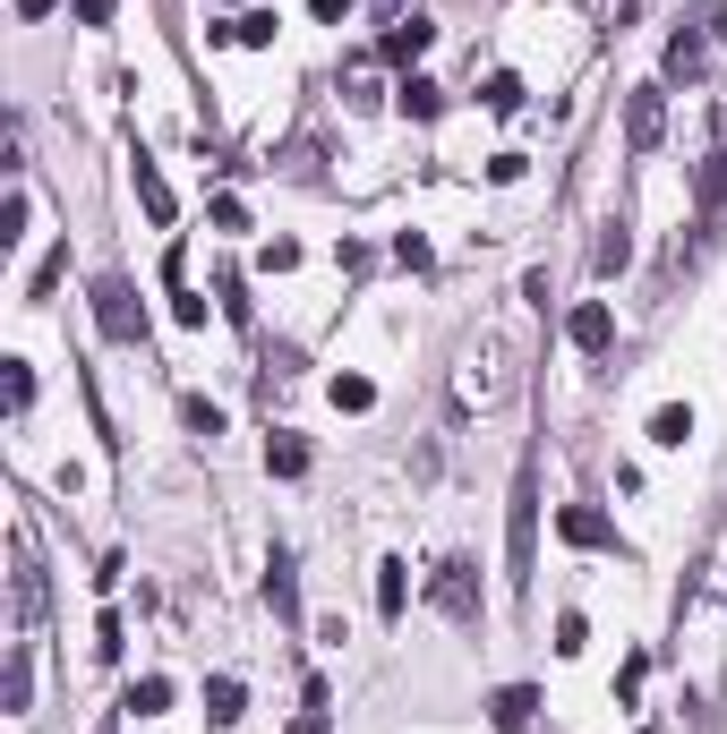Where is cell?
Returning a JSON list of instances; mask_svg holds the SVG:
<instances>
[{
	"label": "cell",
	"mask_w": 727,
	"mask_h": 734,
	"mask_svg": "<svg viewBox=\"0 0 727 734\" xmlns=\"http://www.w3.org/2000/svg\"><path fill=\"white\" fill-rule=\"evenodd\" d=\"M530 564H539V470H514V512H505V573L514 589H530Z\"/></svg>",
	"instance_id": "cell-1"
},
{
	"label": "cell",
	"mask_w": 727,
	"mask_h": 734,
	"mask_svg": "<svg viewBox=\"0 0 727 734\" xmlns=\"http://www.w3.org/2000/svg\"><path fill=\"white\" fill-rule=\"evenodd\" d=\"M710 26H719V9L702 0V9H694V26H676V34H667V77H685V86H702V77H710Z\"/></svg>",
	"instance_id": "cell-2"
},
{
	"label": "cell",
	"mask_w": 727,
	"mask_h": 734,
	"mask_svg": "<svg viewBox=\"0 0 727 734\" xmlns=\"http://www.w3.org/2000/svg\"><path fill=\"white\" fill-rule=\"evenodd\" d=\"M95 325H103V342H146V308H137V290L120 274L95 283Z\"/></svg>",
	"instance_id": "cell-3"
},
{
	"label": "cell",
	"mask_w": 727,
	"mask_h": 734,
	"mask_svg": "<svg viewBox=\"0 0 727 734\" xmlns=\"http://www.w3.org/2000/svg\"><path fill=\"white\" fill-rule=\"evenodd\" d=\"M429 598H436V615H454V624H480V573H471L463 555H445V564H436Z\"/></svg>",
	"instance_id": "cell-4"
},
{
	"label": "cell",
	"mask_w": 727,
	"mask_h": 734,
	"mask_svg": "<svg viewBox=\"0 0 727 734\" xmlns=\"http://www.w3.org/2000/svg\"><path fill=\"white\" fill-rule=\"evenodd\" d=\"M660 137H667V95L660 86H633L625 95V146L633 155H660Z\"/></svg>",
	"instance_id": "cell-5"
},
{
	"label": "cell",
	"mask_w": 727,
	"mask_h": 734,
	"mask_svg": "<svg viewBox=\"0 0 727 734\" xmlns=\"http://www.w3.org/2000/svg\"><path fill=\"white\" fill-rule=\"evenodd\" d=\"M565 333H573V351H617V308H608V299H582V308H573V317H565Z\"/></svg>",
	"instance_id": "cell-6"
},
{
	"label": "cell",
	"mask_w": 727,
	"mask_h": 734,
	"mask_svg": "<svg viewBox=\"0 0 727 734\" xmlns=\"http://www.w3.org/2000/svg\"><path fill=\"white\" fill-rule=\"evenodd\" d=\"M265 607L283 615V624H299V573H292V546H274V555H265Z\"/></svg>",
	"instance_id": "cell-7"
},
{
	"label": "cell",
	"mask_w": 727,
	"mask_h": 734,
	"mask_svg": "<svg viewBox=\"0 0 727 734\" xmlns=\"http://www.w3.org/2000/svg\"><path fill=\"white\" fill-rule=\"evenodd\" d=\"M429 43H436V26H429V18H394V26H386V43H377V61L411 68L420 52H429Z\"/></svg>",
	"instance_id": "cell-8"
},
{
	"label": "cell",
	"mask_w": 727,
	"mask_h": 734,
	"mask_svg": "<svg viewBox=\"0 0 727 734\" xmlns=\"http://www.w3.org/2000/svg\"><path fill=\"white\" fill-rule=\"evenodd\" d=\"M530 717H539V692H530V683H505V692L488 701V726L496 734H530Z\"/></svg>",
	"instance_id": "cell-9"
},
{
	"label": "cell",
	"mask_w": 727,
	"mask_h": 734,
	"mask_svg": "<svg viewBox=\"0 0 727 734\" xmlns=\"http://www.w3.org/2000/svg\"><path fill=\"white\" fill-rule=\"evenodd\" d=\"M557 539H565V546H617V530H608V512L565 504V512H557Z\"/></svg>",
	"instance_id": "cell-10"
},
{
	"label": "cell",
	"mask_w": 727,
	"mask_h": 734,
	"mask_svg": "<svg viewBox=\"0 0 727 734\" xmlns=\"http://www.w3.org/2000/svg\"><path fill=\"white\" fill-rule=\"evenodd\" d=\"M402 607H411V564H402V555H386V564H377V615H386V624H402Z\"/></svg>",
	"instance_id": "cell-11"
},
{
	"label": "cell",
	"mask_w": 727,
	"mask_h": 734,
	"mask_svg": "<svg viewBox=\"0 0 727 734\" xmlns=\"http://www.w3.org/2000/svg\"><path fill=\"white\" fill-rule=\"evenodd\" d=\"M27 701H34V649L18 640V649H9V692H0V709H9V717H27Z\"/></svg>",
	"instance_id": "cell-12"
},
{
	"label": "cell",
	"mask_w": 727,
	"mask_h": 734,
	"mask_svg": "<svg viewBox=\"0 0 727 734\" xmlns=\"http://www.w3.org/2000/svg\"><path fill=\"white\" fill-rule=\"evenodd\" d=\"M129 180H137V205H146L155 223H171V214H180V205H171V189H164V171H155L146 155H137V171H129Z\"/></svg>",
	"instance_id": "cell-13"
},
{
	"label": "cell",
	"mask_w": 727,
	"mask_h": 734,
	"mask_svg": "<svg viewBox=\"0 0 727 734\" xmlns=\"http://www.w3.org/2000/svg\"><path fill=\"white\" fill-rule=\"evenodd\" d=\"M265 470H274V479H308V445H299L292 427H283V436H265Z\"/></svg>",
	"instance_id": "cell-14"
},
{
	"label": "cell",
	"mask_w": 727,
	"mask_h": 734,
	"mask_svg": "<svg viewBox=\"0 0 727 734\" xmlns=\"http://www.w3.org/2000/svg\"><path fill=\"white\" fill-rule=\"evenodd\" d=\"M240 709H249V683H240V674H214V683H206V717H214V726H232Z\"/></svg>",
	"instance_id": "cell-15"
},
{
	"label": "cell",
	"mask_w": 727,
	"mask_h": 734,
	"mask_svg": "<svg viewBox=\"0 0 727 734\" xmlns=\"http://www.w3.org/2000/svg\"><path fill=\"white\" fill-rule=\"evenodd\" d=\"M394 103L411 111V120H436V111H445V86H436V77H402Z\"/></svg>",
	"instance_id": "cell-16"
},
{
	"label": "cell",
	"mask_w": 727,
	"mask_h": 734,
	"mask_svg": "<svg viewBox=\"0 0 727 734\" xmlns=\"http://www.w3.org/2000/svg\"><path fill=\"white\" fill-rule=\"evenodd\" d=\"M694 196H702V214L719 223V205H727V146H719V155H710V162L694 171Z\"/></svg>",
	"instance_id": "cell-17"
},
{
	"label": "cell",
	"mask_w": 727,
	"mask_h": 734,
	"mask_svg": "<svg viewBox=\"0 0 727 734\" xmlns=\"http://www.w3.org/2000/svg\"><path fill=\"white\" fill-rule=\"evenodd\" d=\"M651 445H694V411H685V402H667V411H651Z\"/></svg>",
	"instance_id": "cell-18"
},
{
	"label": "cell",
	"mask_w": 727,
	"mask_h": 734,
	"mask_svg": "<svg viewBox=\"0 0 727 734\" xmlns=\"http://www.w3.org/2000/svg\"><path fill=\"white\" fill-rule=\"evenodd\" d=\"M591 265H599V274H625V265H633V231L608 223V231H599V248H591Z\"/></svg>",
	"instance_id": "cell-19"
},
{
	"label": "cell",
	"mask_w": 727,
	"mask_h": 734,
	"mask_svg": "<svg viewBox=\"0 0 727 734\" xmlns=\"http://www.w3.org/2000/svg\"><path fill=\"white\" fill-rule=\"evenodd\" d=\"M129 709H137V717H164V709H171V674H137Z\"/></svg>",
	"instance_id": "cell-20"
},
{
	"label": "cell",
	"mask_w": 727,
	"mask_h": 734,
	"mask_svg": "<svg viewBox=\"0 0 727 734\" xmlns=\"http://www.w3.org/2000/svg\"><path fill=\"white\" fill-rule=\"evenodd\" d=\"M18 615H43V573H34V555H27V539H18Z\"/></svg>",
	"instance_id": "cell-21"
},
{
	"label": "cell",
	"mask_w": 727,
	"mask_h": 734,
	"mask_svg": "<svg viewBox=\"0 0 727 734\" xmlns=\"http://www.w3.org/2000/svg\"><path fill=\"white\" fill-rule=\"evenodd\" d=\"M274 26H283L274 9H249V18H232V43H249V52H265V43H274Z\"/></svg>",
	"instance_id": "cell-22"
},
{
	"label": "cell",
	"mask_w": 727,
	"mask_h": 734,
	"mask_svg": "<svg viewBox=\"0 0 727 734\" xmlns=\"http://www.w3.org/2000/svg\"><path fill=\"white\" fill-rule=\"evenodd\" d=\"M326 393H334V411H377V384L368 376H334Z\"/></svg>",
	"instance_id": "cell-23"
},
{
	"label": "cell",
	"mask_w": 727,
	"mask_h": 734,
	"mask_svg": "<svg viewBox=\"0 0 727 734\" xmlns=\"http://www.w3.org/2000/svg\"><path fill=\"white\" fill-rule=\"evenodd\" d=\"M27 189H9V205H0V248H18V240H27Z\"/></svg>",
	"instance_id": "cell-24"
},
{
	"label": "cell",
	"mask_w": 727,
	"mask_h": 734,
	"mask_svg": "<svg viewBox=\"0 0 727 734\" xmlns=\"http://www.w3.org/2000/svg\"><path fill=\"white\" fill-rule=\"evenodd\" d=\"M480 103H488V111H523V77H514V68H496Z\"/></svg>",
	"instance_id": "cell-25"
},
{
	"label": "cell",
	"mask_w": 727,
	"mask_h": 734,
	"mask_svg": "<svg viewBox=\"0 0 727 734\" xmlns=\"http://www.w3.org/2000/svg\"><path fill=\"white\" fill-rule=\"evenodd\" d=\"M180 418H189V436H223V411H214L206 393H189V402H180Z\"/></svg>",
	"instance_id": "cell-26"
},
{
	"label": "cell",
	"mask_w": 727,
	"mask_h": 734,
	"mask_svg": "<svg viewBox=\"0 0 727 734\" xmlns=\"http://www.w3.org/2000/svg\"><path fill=\"white\" fill-rule=\"evenodd\" d=\"M61 274H69V248H52V256H43V265H34L27 299H52V283H61Z\"/></svg>",
	"instance_id": "cell-27"
},
{
	"label": "cell",
	"mask_w": 727,
	"mask_h": 734,
	"mask_svg": "<svg viewBox=\"0 0 727 734\" xmlns=\"http://www.w3.org/2000/svg\"><path fill=\"white\" fill-rule=\"evenodd\" d=\"M582 640H591V624L565 607V615H557V649H565V658H582Z\"/></svg>",
	"instance_id": "cell-28"
},
{
	"label": "cell",
	"mask_w": 727,
	"mask_h": 734,
	"mask_svg": "<svg viewBox=\"0 0 727 734\" xmlns=\"http://www.w3.org/2000/svg\"><path fill=\"white\" fill-rule=\"evenodd\" d=\"M27 402H34V368H27V359H9V411H27Z\"/></svg>",
	"instance_id": "cell-29"
},
{
	"label": "cell",
	"mask_w": 727,
	"mask_h": 734,
	"mask_svg": "<svg viewBox=\"0 0 727 734\" xmlns=\"http://www.w3.org/2000/svg\"><path fill=\"white\" fill-rule=\"evenodd\" d=\"M394 256L411 265V274H429V240H420V231H402V240H394Z\"/></svg>",
	"instance_id": "cell-30"
},
{
	"label": "cell",
	"mask_w": 727,
	"mask_h": 734,
	"mask_svg": "<svg viewBox=\"0 0 727 734\" xmlns=\"http://www.w3.org/2000/svg\"><path fill=\"white\" fill-rule=\"evenodd\" d=\"M299 265V240H265V274H292Z\"/></svg>",
	"instance_id": "cell-31"
},
{
	"label": "cell",
	"mask_w": 727,
	"mask_h": 734,
	"mask_svg": "<svg viewBox=\"0 0 727 734\" xmlns=\"http://www.w3.org/2000/svg\"><path fill=\"white\" fill-rule=\"evenodd\" d=\"M214 231H249V205L240 196H214Z\"/></svg>",
	"instance_id": "cell-32"
},
{
	"label": "cell",
	"mask_w": 727,
	"mask_h": 734,
	"mask_svg": "<svg viewBox=\"0 0 727 734\" xmlns=\"http://www.w3.org/2000/svg\"><path fill=\"white\" fill-rule=\"evenodd\" d=\"M308 18H317V26H343V18H351V0H308Z\"/></svg>",
	"instance_id": "cell-33"
},
{
	"label": "cell",
	"mask_w": 727,
	"mask_h": 734,
	"mask_svg": "<svg viewBox=\"0 0 727 734\" xmlns=\"http://www.w3.org/2000/svg\"><path fill=\"white\" fill-rule=\"evenodd\" d=\"M77 18H86V26H112V0H77Z\"/></svg>",
	"instance_id": "cell-34"
},
{
	"label": "cell",
	"mask_w": 727,
	"mask_h": 734,
	"mask_svg": "<svg viewBox=\"0 0 727 734\" xmlns=\"http://www.w3.org/2000/svg\"><path fill=\"white\" fill-rule=\"evenodd\" d=\"M52 9H61V0H18V18H52Z\"/></svg>",
	"instance_id": "cell-35"
}]
</instances>
